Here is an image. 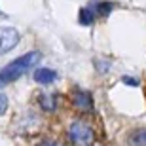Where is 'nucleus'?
Instances as JSON below:
<instances>
[{"label": "nucleus", "mask_w": 146, "mask_h": 146, "mask_svg": "<svg viewBox=\"0 0 146 146\" xmlns=\"http://www.w3.org/2000/svg\"><path fill=\"white\" fill-rule=\"evenodd\" d=\"M38 61H40V53L38 51H29V53L13 59L11 63H8L6 66H2L0 68V89L8 84H11V82L19 80L21 76H25Z\"/></svg>", "instance_id": "f257e3e1"}, {"label": "nucleus", "mask_w": 146, "mask_h": 146, "mask_svg": "<svg viewBox=\"0 0 146 146\" xmlns=\"http://www.w3.org/2000/svg\"><path fill=\"white\" fill-rule=\"evenodd\" d=\"M68 135L74 146H91L93 139H95L91 125H87L86 121H74L68 129Z\"/></svg>", "instance_id": "f03ea898"}, {"label": "nucleus", "mask_w": 146, "mask_h": 146, "mask_svg": "<svg viewBox=\"0 0 146 146\" xmlns=\"http://www.w3.org/2000/svg\"><path fill=\"white\" fill-rule=\"evenodd\" d=\"M19 31L13 27H0V55L8 53L10 49H13L19 44Z\"/></svg>", "instance_id": "7ed1b4c3"}, {"label": "nucleus", "mask_w": 146, "mask_h": 146, "mask_svg": "<svg viewBox=\"0 0 146 146\" xmlns=\"http://www.w3.org/2000/svg\"><path fill=\"white\" fill-rule=\"evenodd\" d=\"M72 101H74L76 108L84 110V112H91V110H93V97H91L87 91H82V89L74 91V95H72Z\"/></svg>", "instance_id": "20e7f679"}, {"label": "nucleus", "mask_w": 146, "mask_h": 146, "mask_svg": "<svg viewBox=\"0 0 146 146\" xmlns=\"http://www.w3.org/2000/svg\"><path fill=\"white\" fill-rule=\"evenodd\" d=\"M33 78L38 84H53V82L57 80V72H55L53 68H48V66H40V68L34 70Z\"/></svg>", "instance_id": "39448f33"}, {"label": "nucleus", "mask_w": 146, "mask_h": 146, "mask_svg": "<svg viewBox=\"0 0 146 146\" xmlns=\"http://www.w3.org/2000/svg\"><path fill=\"white\" fill-rule=\"evenodd\" d=\"M87 8L95 13V17H97V15L99 17H106L110 11L114 10V4H112V2H103V0H91Z\"/></svg>", "instance_id": "423d86ee"}, {"label": "nucleus", "mask_w": 146, "mask_h": 146, "mask_svg": "<svg viewBox=\"0 0 146 146\" xmlns=\"http://www.w3.org/2000/svg\"><path fill=\"white\" fill-rule=\"evenodd\" d=\"M38 103L46 112H53L57 108V95L55 93H40L38 97Z\"/></svg>", "instance_id": "0eeeda50"}, {"label": "nucleus", "mask_w": 146, "mask_h": 146, "mask_svg": "<svg viewBox=\"0 0 146 146\" xmlns=\"http://www.w3.org/2000/svg\"><path fill=\"white\" fill-rule=\"evenodd\" d=\"M93 21H95V13L87 6L86 8H80V11H78V23L84 25V27H89V25H93Z\"/></svg>", "instance_id": "6e6552de"}, {"label": "nucleus", "mask_w": 146, "mask_h": 146, "mask_svg": "<svg viewBox=\"0 0 146 146\" xmlns=\"http://www.w3.org/2000/svg\"><path fill=\"white\" fill-rule=\"evenodd\" d=\"M131 146H146V129H137L129 137Z\"/></svg>", "instance_id": "1a4fd4ad"}, {"label": "nucleus", "mask_w": 146, "mask_h": 146, "mask_svg": "<svg viewBox=\"0 0 146 146\" xmlns=\"http://www.w3.org/2000/svg\"><path fill=\"white\" fill-rule=\"evenodd\" d=\"M121 82H123V84H127V86H133V87L139 86V80H137V78H133V76H123V78H121Z\"/></svg>", "instance_id": "9d476101"}, {"label": "nucleus", "mask_w": 146, "mask_h": 146, "mask_svg": "<svg viewBox=\"0 0 146 146\" xmlns=\"http://www.w3.org/2000/svg\"><path fill=\"white\" fill-rule=\"evenodd\" d=\"M6 108H8V97L4 93H0V114H4Z\"/></svg>", "instance_id": "9b49d317"}, {"label": "nucleus", "mask_w": 146, "mask_h": 146, "mask_svg": "<svg viewBox=\"0 0 146 146\" xmlns=\"http://www.w3.org/2000/svg\"><path fill=\"white\" fill-rule=\"evenodd\" d=\"M36 146H59L55 141H42L40 144H36Z\"/></svg>", "instance_id": "f8f14e48"}, {"label": "nucleus", "mask_w": 146, "mask_h": 146, "mask_svg": "<svg viewBox=\"0 0 146 146\" xmlns=\"http://www.w3.org/2000/svg\"><path fill=\"white\" fill-rule=\"evenodd\" d=\"M0 15H2V11H0Z\"/></svg>", "instance_id": "ddd939ff"}]
</instances>
